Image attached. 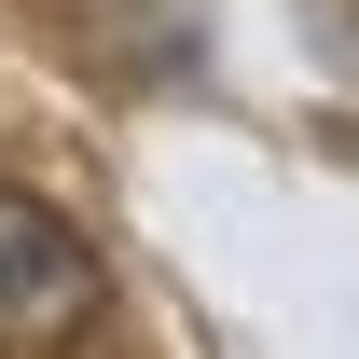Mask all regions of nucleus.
<instances>
[{"label":"nucleus","instance_id":"f257e3e1","mask_svg":"<svg viewBox=\"0 0 359 359\" xmlns=\"http://www.w3.org/2000/svg\"><path fill=\"white\" fill-rule=\"evenodd\" d=\"M97 304H111L97 249L55 222L42 194L0 180V346H69V332H97Z\"/></svg>","mask_w":359,"mask_h":359}]
</instances>
